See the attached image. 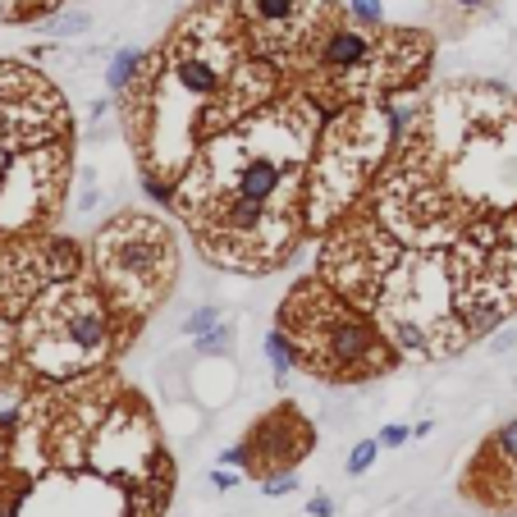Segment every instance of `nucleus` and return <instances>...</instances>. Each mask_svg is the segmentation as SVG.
<instances>
[{
  "label": "nucleus",
  "instance_id": "7",
  "mask_svg": "<svg viewBox=\"0 0 517 517\" xmlns=\"http://www.w3.org/2000/svg\"><path fill=\"white\" fill-rule=\"evenodd\" d=\"M389 151H394L389 101H348L330 110L316 138L312 174H307V225L325 234L334 220H344L376 184Z\"/></svg>",
  "mask_w": 517,
  "mask_h": 517
},
{
  "label": "nucleus",
  "instance_id": "17",
  "mask_svg": "<svg viewBox=\"0 0 517 517\" xmlns=\"http://www.w3.org/2000/svg\"><path fill=\"white\" fill-rule=\"evenodd\" d=\"M348 19L362 28H380L385 23V5L380 0H348Z\"/></svg>",
  "mask_w": 517,
  "mask_h": 517
},
{
  "label": "nucleus",
  "instance_id": "2",
  "mask_svg": "<svg viewBox=\"0 0 517 517\" xmlns=\"http://www.w3.org/2000/svg\"><path fill=\"white\" fill-rule=\"evenodd\" d=\"M280 78V69L252 46L238 5L202 0L174 23L161 51H151L138 83L115 97L142 174L179 184L211 133L280 97Z\"/></svg>",
  "mask_w": 517,
  "mask_h": 517
},
{
  "label": "nucleus",
  "instance_id": "16",
  "mask_svg": "<svg viewBox=\"0 0 517 517\" xmlns=\"http://www.w3.org/2000/svg\"><path fill=\"white\" fill-rule=\"evenodd\" d=\"M193 348L202 357H216V353H229L234 348V330H229V321H220L216 330H206V334H197L193 339Z\"/></svg>",
  "mask_w": 517,
  "mask_h": 517
},
{
  "label": "nucleus",
  "instance_id": "18",
  "mask_svg": "<svg viewBox=\"0 0 517 517\" xmlns=\"http://www.w3.org/2000/svg\"><path fill=\"white\" fill-rule=\"evenodd\" d=\"M380 449H385L380 440H357V444H353V453H348V472L362 476L371 463H376V453H380Z\"/></svg>",
  "mask_w": 517,
  "mask_h": 517
},
{
  "label": "nucleus",
  "instance_id": "10",
  "mask_svg": "<svg viewBox=\"0 0 517 517\" xmlns=\"http://www.w3.org/2000/svg\"><path fill=\"white\" fill-rule=\"evenodd\" d=\"M65 275H78V248L65 238L19 234L0 243V316H23L37 293Z\"/></svg>",
  "mask_w": 517,
  "mask_h": 517
},
{
  "label": "nucleus",
  "instance_id": "1",
  "mask_svg": "<svg viewBox=\"0 0 517 517\" xmlns=\"http://www.w3.org/2000/svg\"><path fill=\"white\" fill-rule=\"evenodd\" d=\"M325 110L302 87L211 133L174 184L170 211L220 270L270 275L307 234V174Z\"/></svg>",
  "mask_w": 517,
  "mask_h": 517
},
{
  "label": "nucleus",
  "instance_id": "20",
  "mask_svg": "<svg viewBox=\"0 0 517 517\" xmlns=\"http://www.w3.org/2000/svg\"><path fill=\"white\" fill-rule=\"evenodd\" d=\"M261 490H266L270 499H280V495H289V490H298V467H289V472H270V476H261Z\"/></svg>",
  "mask_w": 517,
  "mask_h": 517
},
{
  "label": "nucleus",
  "instance_id": "5",
  "mask_svg": "<svg viewBox=\"0 0 517 517\" xmlns=\"http://www.w3.org/2000/svg\"><path fill=\"white\" fill-rule=\"evenodd\" d=\"M280 330L298 367L330 385H362L403 362L376 316L344 298L325 275H307L293 284L280 307Z\"/></svg>",
  "mask_w": 517,
  "mask_h": 517
},
{
  "label": "nucleus",
  "instance_id": "9",
  "mask_svg": "<svg viewBox=\"0 0 517 517\" xmlns=\"http://www.w3.org/2000/svg\"><path fill=\"white\" fill-rule=\"evenodd\" d=\"M69 138L65 101L28 65L0 60V142L10 151Z\"/></svg>",
  "mask_w": 517,
  "mask_h": 517
},
{
  "label": "nucleus",
  "instance_id": "28",
  "mask_svg": "<svg viewBox=\"0 0 517 517\" xmlns=\"http://www.w3.org/2000/svg\"><path fill=\"white\" fill-rule=\"evenodd\" d=\"M5 161H10V147H5V142H0V170H5Z\"/></svg>",
  "mask_w": 517,
  "mask_h": 517
},
{
  "label": "nucleus",
  "instance_id": "8",
  "mask_svg": "<svg viewBox=\"0 0 517 517\" xmlns=\"http://www.w3.org/2000/svg\"><path fill=\"white\" fill-rule=\"evenodd\" d=\"M92 270L119 321H142L174 284V238L156 216H115L92 238Z\"/></svg>",
  "mask_w": 517,
  "mask_h": 517
},
{
  "label": "nucleus",
  "instance_id": "19",
  "mask_svg": "<svg viewBox=\"0 0 517 517\" xmlns=\"http://www.w3.org/2000/svg\"><path fill=\"white\" fill-rule=\"evenodd\" d=\"M220 321H225V316H220V307H197V312H193V316H188V321H184V334H188V339H197V334L216 330Z\"/></svg>",
  "mask_w": 517,
  "mask_h": 517
},
{
  "label": "nucleus",
  "instance_id": "6",
  "mask_svg": "<svg viewBox=\"0 0 517 517\" xmlns=\"http://www.w3.org/2000/svg\"><path fill=\"white\" fill-rule=\"evenodd\" d=\"M115 325L119 312L110 307L106 289L78 270L37 293L33 307L19 316V353L46 380L87 376L115 348Z\"/></svg>",
  "mask_w": 517,
  "mask_h": 517
},
{
  "label": "nucleus",
  "instance_id": "14",
  "mask_svg": "<svg viewBox=\"0 0 517 517\" xmlns=\"http://www.w3.org/2000/svg\"><path fill=\"white\" fill-rule=\"evenodd\" d=\"M55 10H60V0H10L0 19L5 23H37V19H46V14H55Z\"/></svg>",
  "mask_w": 517,
  "mask_h": 517
},
{
  "label": "nucleus",
  "instance_id": "23",
  "mask_svg": "<svg viewBox=\"0 0 517 517\" xmlns=\"http://www.w3.org/2000/svg\"><path fill=\"white\" fill-rule=\"evenodd\" d=\"M46 28H55V33H83V28H87V14H60V19H51Z\"/></svg>",
  "mask_w": 517,
  "mask_h": 517
},
{
  "label": "nucleus",
  "instance_id": "13",
  "mask_svg": "<svg viewBox=\"0 0 517 517\" xmlns=\"http://www.w3.org/2000/svg\"><path fill=\"white\" fill-rule=\"evenodd\" d=\"M151 51H142V46H119L115 55H110V69H106V87L110 97H124L133 83H138V74L147 69Z\"/></svg>",
  "mask_w": 517,
  "mask_h": 517
},
{
  "label": "nucleus",
  "instance_id": "21",
  "mask_svg": "<svg viewBox=\"0 0 517 517\" xmlns=\"http://www.w3.org/2000/svg\"><path fill=\"white\" fill-rule=\"evenodd\" d=\"M376 440L385 444V449H403V444L412 440V426H399V421H389V426L376 435Z\"/></svg>",
  "mask_w": 517,
  "mask_h": 517
},
{
  "label": "nucleus",
  "instance_id": "26",
  "mask_svg": "<svg viewBox=\"0 0 517 517\" xmlns=\"http://www.w3.org/2000/svg\"><path fill=\"white\" fill-rule=\"evenodd\" d=\"M211 485H216V490H234L238 476L234 472H220V467H216V472H211Z\"/></svg>",
  "mask_w": 517,
  "mask_h": 517
},
{
  "label": "nucleus",
  "instance_id": "24",
  "mask_svg": "<svg viewBox=\"0 0 517 517\" xmlns=\"http://www.w3.org/2000/svg\"><path fill=\"white\" fill-rule=\"evenodd\" d=\"M220 463L225 467H248V444H229V449L220 453Z\"/></svg>",
  "mask_w": 517,
  "mask_h": 517
},
{
  "label": "nucleus",
  "instance_id": "22",
  "mask_svg": "<svg viewBox=\"0 0 517 517\" xmlns=\"http://www.w3.org/2000/svg\"><path fill=\"white\" fill-rule=\"evenodd\" d=\"M14 344H19V339H14L10 325H5V316H0V376L14 367Z\"/></svg>",
  "mask_w": 517,
  "mask_h": 517
},
{
  "label": "nucleus",
  "instance_id": "3",
  "mask_svg": "<svg viewBox=\"0 0 517 517\" xmlns=\"http://www.w3.org/2000/svg\"><path fill=\"white\" fill-rule=\"evenodd\" d=\"M421 133L453 193L481 211H513L517 97L495 83H453L421 110Z\"/></svg>",
  "mask_w": 517,
  "mask_h": 517
},
{
  "label": "nucleus",
  "instance_id": "27",
  "mask_svg": "<svg viewBox=\"0 0 517 517\" xmlns=\"http://www.w3.org/2000/svg\"><path fill=\"white\" fill-rule=\"evenodd\" d=\"M453 5H463V10H481L485 0H453Z\"/></svg>",
  "mask_w": 517,
  "mask_h": 517
},
{
  "label": "nucleus",
  "instance_id": "11",
  "mask_svg": "<svg viewBox=\"0 0 517 517\" xmlns=\"http://www.w3.org/2000/svg\"><path fill=\"white\" fill-rule=\"evenodd\" d=\"M243 444H248L252 472L270 476V472H289V467H298L302 458L312 453L316 431H312V421L298 412V403H280V408L266 412V417L252 426Z\"/></svg>",
  "mask_w": 517,
  "mask_h": 517
},
{
  "label": "nucleus",
  "instance_id": "15",
  "mask_svg": "<svg viewBox=\"0 0 517 517\" xmlns=\"http://www.w3.org/2000/svg\"><path fill=\"white\" fill-rule=\"evenodd\" d=\"M266 357H270V367H275V376H280V380L298 367V357H293V348H289V339H284L280 325L266 334Z\"/></svg>",
  "mask_w": 517,
  "mask_h": 517
},
{
  "label": "nucleus",
  "instance_id": "25",
  "mask_svg": "<svg viewBox=\"0 0 517 517\" xmlns=\"http://www.w3.org/2000/svg\"><path fill=\"white\" fill-rule=\"evenodd\" d=\"M307 513H312V517H330V513H334V499H330V495L307 499Z\"/></svg>",
  "mask_w": 517,
  "mask_h": 517
},
{
  "label": "nucleus",
  "instance_id": "4",
  "mask_svg": "<svg viewBox=\"0 0 517 517\" xmlns=\"http://www.w3.org/2000/svg\"><path fill=\"white\" fill-rule=\"evenodd\" d=\"M431 69V37L417 28H362L339 10L312 42L307 60L293 69V87H302L316 106L330 110L348 101H389L394 92L421 83Z\"/></svg>",
  "mask_w": 517,
  "mask_h": 517
},
{
  "label": "nucleus",
  "instance_id": "12",
  "mask_svg": "<svg viewBox=\"0 0 517 517\" xmlns=\"http://www.w3.org/2000/svg\"><path fill=\"white\" fill-rule=\"evenodd\" d=\"M467 499H476L481 508L495 513H513L517 508V417L504 421L490 440L481 444V453L472 458L463 476Z\"/></svg>",
  "mask_w": 517,
  "mask_h": 517
}]
</instances>
